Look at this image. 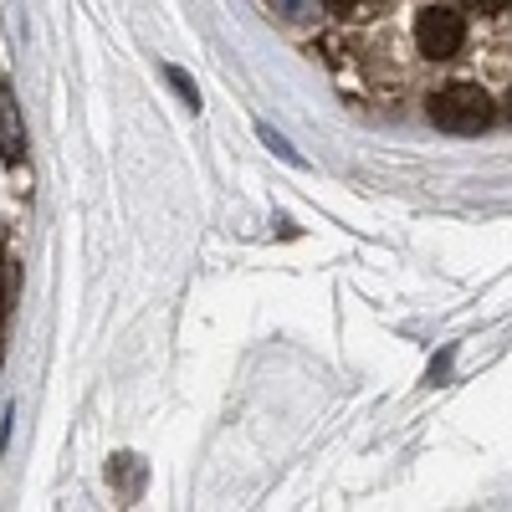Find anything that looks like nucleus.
I'll list each match as a JSON object with an SVG mask.
<instances>
[{"label": "nucleus", "mask_w": 512, "mask_h": 512, "mask_svg": "<svg viewBox=\"0 0 512 512\" xmlns=\"http://www.w3.org/2000/svg\"><path fill=\"white\" fill-rule=\"evenodd\" d=\"M0 159L21 164L26 159V128H21V108L11 98V82L0 77Z\"/></svg>", "instance_id": "obj_3"}, {"label": "nucleus", "mask_w": 512, "mask_h": 512, "mask_svg": "<svg viewBox=\"0 0 512 512\" xmlns=\"http://www.w3.org/2000/svg\"><path fill=\"white\" fill-rule=\"evenodd\" d=\"M262 134H267V149H277V154H287V159H297V154H292V144H287L282 134H272V128H262Z\"/></svg>", "instance_id": "obj_7"}, {"label": "nucleus", "mask_w": 512, "mask_h": 512, "mask_svg": "<svg viewBox=\"0 0 512 512\" xmlns=\"http://www.w3.org/2000/svg\"><path fill=\"white\" fill-rule=\"evenodd\" d=\"M466 6H472V11H482V16H502V11L512 6V0H466Z\"/></svg>", "instance_id": "obj_5"}, {"label": "nucleus", "mask_w": 512, "mask_h": 512, "mask_svg": "<svg viewBox=\"0 0 512 512\" xmlns=\"http://www.w3.org/2000/svg\"><path fill=\"white\" fill-rule=\"evenodd\" d=\"M431 118L446 128V134H482L492 123V98L477 88V82H446V88L431 93Z\"/></svg>", "instance_id": "obj_1"}, {"label": "nucleus", "mask_w": 512, "mask_h": 512, "mask_svg": "<svg viewBox=\"0 0 512 512\" xmlns=\"http://www.w3.org/2000/svg\"><path fill=\"white\" fill-rule=\"evenodd\" d=\"M169 82H175V88L185 93V103H200V93H195V82H190L185 72H169Z\"/></svg>", "instance_id": "obj_6"}, {"label": "nucleus", "mask_w": 512, "mask_h": 512, "mask_svg": "<svg viewBox=\"0 0 512 512\" xmlns=\"http://www.w3.org/2000/svg\"><path fill=\"white\" fill-rule=\"evenodd\" d=\"M11 292H16V262H0V313L11 308Z\"/></svg>", "instance_id": "obj_4"}, {"label": "nucleus", "mask_w": 512, "mask_h": 512, "mask_svg": "<svg viewBox=\"0 0 512 512\" xmlns=\"http://www.w3.org/2000/svg\"><path fill=\"white\" fill-rule=\"evenodd\" d=\"M328 6H338V11H344V6H354V0H328Z\"/></svg>", "instance_id": "obj_9"}, {"label": "nucleus", "mask_w": 512, "mask_h": 512, "mask_svg": "<svg viewBox=\"0 0 512 512\" xmlns=\"http://www.w3.org/2000/svg\"><path fill=\"white\" fill-rule=\"evenodd\" d=\"M461 41H466L461 11H451V6H425V11L415 16V47H420V57L446 62V57L461 52Z\"/></svg>", "instance_id": "obj_2"}, {"label": "nucleus", "mask_w": 512, "mask_h": 512, "mask_svg": "<svg viewBox=\"0 0 512 512\" xmlns=\"http://www.w3.org/2000/svg\"><path fill=\"white\" fill-rule=\"evenodd\" d=\"M507 118H512V93H507Z\"/></svg>", "instance_id": "obj_10"}, {"label": "nucleus", "mask_w": 512, "mask_h": 512, "mask_svg": "<svg viewBox=\"0 0 512 512\" xmlns=\"http://www.w3.org/2000/svg\"><path fill=\"white\" fill-rule=\"evenodd\" d=\"M446 369H451V354H441V359L431 364V384H441V374H446Z\"/></svg>", "instance_id": "obj_8"}]
</instances>
